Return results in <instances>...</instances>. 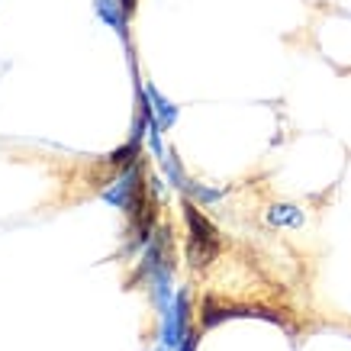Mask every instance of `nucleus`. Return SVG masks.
<instances>
[{
    "label": "nucleus",
    "instance_id": "1",
    "mask_svg": "<svg viewBox=\"0 0 351 351\" xmlns=\"http://www.w3.org/2000/svg\"><path fill=\"white\" fill-rule=\"evenodd\" d=\"M187 223H191L193 229V239H191V258H193V265H206L210 258L216 255V229L206 219H203L193 206H187Z\"/></svg>",
    "mask_w": 351,
    "mask_h": 351
}]
</instances>
